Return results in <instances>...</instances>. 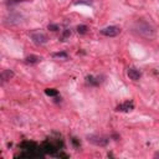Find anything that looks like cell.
<instances>
[{
  "mask_svg": "<svg viewBox=\"0 0 159 159\" xmlns=\"http://www.w3.org/2000/svg\"><path fill=\"white\" fill-rule=\"evenodd\" d=\"M135 30L139 35L144 36V37H153L155 31H154V27L148 24L147 21H138L135 24Z\"/></svg>",
  "mask_w": 159,
  "mask_h": 159,
  "instance_id": "6da1fadb",
  "label": "cell"
},
{
  "mask_svg": "<svg viewBox=\"0 0 159 159\" xmlns=\"http://www.w3.org/2000/svg\"><path fill=\"white\" fill-rule=\"evenodd\" d=\"M31 40L34 41V43L36 45H45L47 41H48V37L46 34L43 32H40V31H36V32H31Z\"/></svg>",
  "mask_w": 159,
  "mask_h": 159,
  "instance_id": "7a4b0ae2",
  "label": "cell"
},
{
  "mask_svg": "<svg viewBox=\"0 0 159 159\" xmlns=\"http://www.w3.org/2000/svg\"><path fill=\"white\" fill-rule=\"evenodd\" d=\"M119 32H120V29H119L118 26H114V25L103 27V29L101 30V34L104 35V36H108V37H114V36H117Z\"/></svg>",
  "mask_w": 159,
  "mask_h": 159,
  "instance_id": "3957f363",
  "label": "cell"
},
{
  "mask_svg": "<svg viewBox=\"0 0 159 159\" xmlns=\"http://www.w3.org/2000/svg\"><path fill=\"white\" fill-rule=\"evenodd\" d=\"M87 140L94 145H106L107 144V139L102 135H88Z\"/></svg>",
  "mask_w": 159,
  "mask_h": 159,
  "instance_id": "277c9868",
  "label": "cell"
},
{
  "mask_svg": "<svg viewBox=\"0 0 159 159\" xmlns=\"http://www.w3.org/2000/svg\"><path fill=\"white\" fill-rule=\"evenodd\" d=\"M127 75H128V77H129L130 80H133V81H138V80L142 77V72H140L138 68H135V67H129L128 71H127Z\"/></svg>",
  "mask_w": 159,
  "mask_h": 159,
  "instance_id": "5b68a950",
  "label": "cell"
},
{
  "mask_svg": "<svg viewBox=\"0 0 159 159\" xmlns=\"http://www.w3.org/2000/svg\"><path fill=\"white\" fill-rule=\"evenodd\" d=\"M12 76H14V72H12V71H10V70H4V71L1 72V80H2V82L9 81Z\"/></svg>",
  "mask_w": 159,
  "mask_h": 159,
  "instance_id": "8992f818",
  "label": "cell"
},
{
  "mask_svg": "<svg viewBox=\"0 0 159 159\" xmlns=\"http://www.w3.org/2000/svg\"><path fill=\"white\" fill-rule=\"evenodd\" d=\"M123 108H125L124 111H130L132 104H130L129 102H127V103H125V104H123V106H118V107H117V111H123Z\"/></svg>",
  "mask_w": 159,
  "mask_h": 159,
  "instance_id": "52a82bcc",
  "label": "cell"
},
{
  "mask_svg": "<svg viewBox=\"0 0 159 159\" xmlns=\"http://www.w3.org/2000/svg\"><path fill=\"white\" fill-rule=\"evenodd\" d=\"M39 60H40V58H39L37 56H29V57L26 58L27 62H37Z\"/></svg>",
  "mask_w": 159,
  "mask_h": 159,
  "instance_id": "ba28073f",
  "label": "cell"
},
{
  "mask_svg": "<svg viewBox=\"0 0 159 159\" xmlns=\"http://www.w3.org/2000/svg\"><path fill=\"white\" fill-rule=\"evenodd\" d=\"M78 32H81V34H84L86 31H87V27L86 26H78Z\"/></svg>",
  "mask_w": 159,
  "mask_h": 159,
  "instance_id": "9c48e42d",
  "label": "cell"
},
{
  "mask_svg": "<svg viewBox=\"0 0 159 159\" xmlns=\"http://www.w3.org/2000/svg\"><path fill=\"white\" fill-rule=\"evenodd\" d=\"M70 35H71V32H70L68 30H66V31L63 32V39H66V37H67V36H70Z\"/></svg>",
  "mask_w": 159,
  "mask_h": 159,
  "instance_id": "30bf717a",
  "label": "cell"
},
{
  "mask_svg": "<svg viewBox=\"0 0 159 159\" xmlns=\"http://www.w3.org/2000/svg\"><path fill=\"white\" fill-rule=\"evenodd\" d=\"M48 29H52V31H56V30H57V26H56V25H50Z\"/></svg>",
  "mask_w": 159,
  "mask_h": 159,
  "instance_id": "8fae6325",
  "label": "cell"
}]
</instances>
